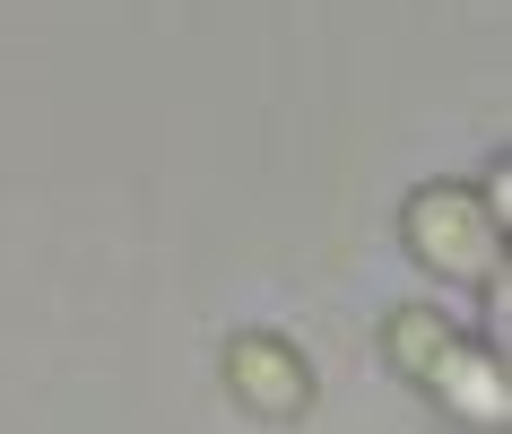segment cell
Here are the masks:
<instances>
[{"instance_id": "obj_1", "label": "cell", "mask_w": 512, "mask_h": 434, "mask_svg": "<svg viewBox=\"0 0 512 434\" xmlns=\"http://www.w3.org/2000/svg\"><path fill=\"white\" fill-rule=\"evenodd\" d=\"M408 244L426 252L434 270H452V278H486L495 270V217H486V200H469V191H426V200L408 209Z\"/></svg>"}, {"instance_id": "obj_4", "label": "cell", "mask_w": 512, "mask_h": 434, "mask_svg": "<svg viewBox=\"0 0 512 434\" xmlns=\"http://www.w3.org/2000/svg\"><path fill=\"white\" fill-rule=\"evenodd\" d=\"M391 348L408 356V374H443V365H452V339H443V322H426V313L391 322Z\"/></svg>"}, {"instance_id": "obj_3", "label": "cell", "mask_w": 512, "mask_h": 434, "mask_svg": "<svg viewBox=\"0 0 512 434\" xmlns=\"http://www.w3.org/2000/svg\"><path fill=\"white\" fill-rule=\"evenodd\" d=\"M434 382H452V391H460V408H469V417H504V382L486 374V356H460V348H452V365H443V374H434Z\"/></svg>"}, {"instance_id": "obj_2", "label": "cell", "mask_w": 512, "mask_h": 434, "mask_svg": "<svg viewBox=\"0 0 512 434\" xmlns=\"http://www.w3.org/2000/svg\"><path fill=\"white\" fill-rule=\"evenodd\" d=\"M235 382H243L261 408H296V400H304L296 348H270V339H243V348H235Z\"/></svg>"}]
</instances>
